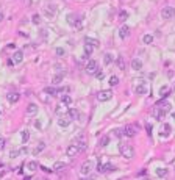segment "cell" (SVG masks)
Listing matches in <instances>:
<instances>
[{"mask_svg": "<svg viewBox=\"0 0 175 180\" xmlns=\"http://www.w3.org/2000/svg\"><path fill=\"white\" fill-rule=\"evenodd\" d=\"M110 143V136H102L100 138V146H108Z\"/></svg>", "mask_w": 175, "mask_h": 180, "instance_id": "32", "label": "cell"}, {"mask_svg": "<svg viewBox=\"0 0 175 180\" xmlns=\"http://www.w3.org/2000/svg\"><path fill=\"white\" fill-rule=\"evenodd\" d=\"M69 122H71V119H69V117H60V119H58V124H60V127H67Z\"/></svg>", "mask_w": 175, "mask_h": 180, "instance_id": "24", "label": "cell"}, {"mask_svg": "<svg viewBox=\"0 0 175 180\" xmlns=\"http://www.w3.org/2000/svg\"><path fill=\"white\" fill-rule=\"evenodd\" d=\"M111 97H113V91H111V89H105V91H100V93L97 94V99H99L100 102H106V100H110Z\"/></svg>", "mask_w": 175, "mask_h": 180, "instance_id": "4", "label": "cell"}, {"mask_svg": "<svg viewBox=\"0 0 175 180\" xmlns=\"http://www.w3.org/2000/svg\"><path fill=\"white\" fill-rule=\"evenodd\" d=\"M92 53V47L89 44H84V56H89Z\"/></svg>", "mask_w": 175, "mask_h": 180, "instance_id": "33", "label": "cell"}, {"mask_svg": "<svg viewBox=\"0 0 175 180\" xmlns=\"http://www.w3.org/2000/svg\"><path fill=\"white\" fill-rule=\"evenodd\" d=\"M142 43L147 44V45L152 44V43H153V36H152V34H144V36H142Z\"/></svg>", "mask_w": 175, "mask_h": 180, "instance_id": "25", "label": "cell"}, {"mask_svg": "<svg viewBox=\"0 0 175 180\" xmlns=\"http://www.w3.org/2000/svg\"><path fill=\"white\" fill-rule=\"evenodd\" d=\"M124 135L128 136V138H135L136 133H138V128H136V125H125V128L122 130Z\"/></svg>", "mask_w": 175, "mask_h": 180, "instance_id": "5", "label": "cell"}, {"mask_svg": "<svg viewBox=\"0 0 175 180\" xmlns=\"http://www.w3.org/2000/svg\"><path fill=\"white\" fill-rule=\"evenodd\" d=\"M63 91L64 89H55V88H45V89H44V93L45 94H50V95H58V94H61V93H63Z\"/></svg>", "mask_w": 175, "mask_h": 180, "instance_id": "17", "label": "cell"}, {"mask_svg": "<svg viewBox=\"0 0 175 180\" xmlns=\"http://www.w3.org/2000/svg\"><path fill=\"white\" fill-rule=\"evenodd\" d=\"M131 69H133V71H141L142 69V61L138 60V58H133L131 60Z\"/></svg>", "mask_w": 175, "mask_h": 180, "instance_id": "15", "label": "cell"}, {"mask_svg": "<svg viewBox=\"0 0 175 180\" xmlns=\"http://www.w3.org/2000/svg\"><path fill=\"white\" fill-rule=\"evenodd\" d=\"M145 128H147V133H149V136H152V125H150V124H147V125H145Z\"/></svg>", "mask_w": 175, "mask_h": 180, "instance_id": "42", "label": "cell"}, {"mask_svg": "<svg viewBox=\"0 0 175 180\" xmlns=\"http://www.w3.org/2000/svg\"><path fill=\"white\" fill-rule=\"evenodd\" d=\"M164 116H166V111H164V110H163L161 106H155V110H153V117H155V119H159V121H161Z\"/></svg>", "mask_w": 175, "mask_h": 180, "instance_id": "9", "label": "cell"}, {"mask_svg": "<svg viewBox=\"0 0 175 180\" xmlns=\"http://www.w3.org/2000/svg\"><path fill=\"white\" fill-rule=\"evenodd\" d=\"M169 91H170V88H169V86H163L161 89H159V94H161V99H166L167 95H169Z\"/></svg>", "mask_w": 175, "mask_h": 180, "instance_id": "23", "label": "cell"}, {"mask_svg": "<svg viewBox=\"0 0 175 180\" xmlns=\"http://www.w3.org/2000/svg\"><path fill=\"white\" fill-rule=\"evenodd\" d=\"M91 171H92V161H89V160H88V161H84L83 164H81V174L86 175Z\"/></svg>", "mask_w": 175, "mask_h": 180, "instance_id": "11", "label": "cell"}, {"mask_svg": "<svg viewBox=\"0 0 175 180\" xmlns=\"http://www.w3.org/2000/svg\"><path fill=\"white\" fill-rule=\"evenodd\" d=\"M39 168H41L44 172H52V171H53V169H49V168H45V166H39Z\"/></svg>", "mask_w": 175, "mask_h": 180, "instance_id": "44", "label": "cell"}, {"mask_svg": "<svg viewBox=\"0 0 175 180\" xmlns=\"http://www.w3.org/2000/svg\"><path fill=\"white\" fill-rule=\"evenodd\" d=\"M34 180H38V179H34Z\"/></svg>", "mask_w": 175, "mask_h": 180, "instance_id": "50", "label": "cell"}, {"mask_svg": "<svg viewBox=\"0 0 175 180\" xmlns=\"http://www.w3.org/2000/svg\"><path fill=\"white\" fill-rule=\"evenodd\" d=\"M44 180H49V179H44Z\"/></svg>", "mask_w": 175, "mask_h": 180, "instance_id": "49", "label": "cell"}, {"mask_svg": "<svg viewBox=\"0 0 175 180\" xmlns=\"http://www.w3.org/2000/svg\"><path fill=\"white\" fill-rule=\"evenodd\" d=\"M119 19H120V21H127V19H128V13H127V11H120V13H119Z\"/></svg>", "mask_w": 175, "mask_h": 180, "instance_id": "35", "label": "cell"}, {"mask_svg": "<svg viewBox=\"0 0 175 180\" xmlns=\"http://www.w3.org/2000/svg\"><path fill=\"white\" fill-rule=\"evenodd\" d=\"M66 166H67V164H66L64 161H56L55 164H53V168H52V169L55 171V172H60V171L66 169Z\"/></svg>", "mask_w": 175, "mask_h": 180, "instance_id": "18", "label": "cell"}, {"mask_svg": "<svg viewBox=\"0 0 175 180\" xmlns=\"http://www.w3.org/2000/svg\"><path fill=\"white\" fill-rule=\"evenodd\" d=\"M27 152H28V149H27V147H22L21 150H19V154H27Z\"/></svg>", "mask_w": 175, "mask_h": 180, "instance_id": "45", "label": "cell"}, {"mask_svg": "<svg viewBox=\"0 0 175 180\" xmlns=\"http://www.w3.org/2000/svg\"><path fill=\"white\" fill-rule=\"evenodd\" d=\"M94 75H95V78H97V80H103V77H105L103 71H97V72H95Z\"/></svg>", "mask_w": 175, "mask_h": 180, "instance_id": "37", "label": "cell"}, {"mask_svg": "<svg viewBox=\"0 0 175 180\" xmlns=\"http://www.w3.org/2000/svg\"><path fill=\"white\" fill-rule=\"evenodd\" d=\"M5 144H6V139H5V138H0V150L5 147Z\"/></svg>", "mask_w": 175, "mask_h": 180, "instance_id": "40", "label": "cell"}, {"mask_svg": "<svg viewBox=\"0 0 175 180\" xmlns=\"http://www.w3.org/2000/svg\"><path fill=\"white\" fill-rule=\"evenodd\" d=\"M110 85H111V86L119 85V77H116V75H111V77H110Z\"/></svg>", "mask_w": 175, "mask_h": 180, "instance_id": "30", "label": "cell"}, {"mask_svg": "<svg viewBox=\"0 0 175 180\" xmlns=\"http://www.w3.org/2000/svg\"><path fill=\"white\" fill-rule=\"evenodd\" d=\"M27 168H28V169L33 172V171H38V168H39V166H38V163H36V161H28Z\"/></svg>", "mask_w": 175, "mask_h": 180, "instance_id": "27", "label": "cell"}, {"mask_svg": "<svg viewBox=\"0 0 175 180\" xmlns=\"http://www.w3.org/2000/svg\"><path fill=\"white\" fill-rule=\"evenodd\" d=\"M19 99H21V94L19 93H8L6 94V100H8L10 103H16Z\"/></svg>", "mask_w": 175, "mask_h": 180, "instance_id": "12", "label": "cell"}, {"mask_svg": "<svg viewBox=\"0 0 175 180\" xmlns=\"http://www.w3.org/2000/svg\"><path fill=\"white\" fill-rule=\"evenodd\" d=\"M97 171L99 172H111V171H114V166H113V163H105V164H102V163H99L97 164Z\"/></svg>", "mask_w": 175, "mask_h": 180, "instance_id": "6", "label": "cell"}, {"mask_svg": "<svg viewBox=\"0 0 175 180\" xmlns=\"http://www.w3.org/2000/svg\"><path fill=\"white\" fill-rule=\"evenodd\" d=\"M38 113V105L36 103H30L27 106V114H36Z\"/></svg>", "mask_w": 175, "mask_h": 180, "instance_id": "19", "label": "cell"}, {"mask_svg": "<svg viewBox=\"0 0 175 180\" xmlns=\"http://www.w3.org/2000/svg\"><path fill=\"white\" fill-rule=\"evenodd\" d=\"M136 94H145L147 93V86H145V83L144 82H139V85L136 86Z\"/></svg>", "mask_w": 175, "mask_h": 180, "instance_id": "16", "label": "cell"}, {"mask_svg": "<svg viewBox=\"0 0 175 180\" xmlns=\"http://www.w3.org/2000/svg\"><path fill=\"white\" fill-rule=\"evenodd\" d=\"M116 64H117L119 69H125V60H124V56H117V60H116Z\"/></svg>", "mask_w": 175, "mask_h": 180, "instance_id": "22", "label": "cell"}, {"mask_svg": "<svg viewBox=\"0 0 175 180\" xmlns=\"http://www.w3.org/2000/svg\"><path fill=\"white\" fill-rule=\"evenodd\" d=\"M169 135H170V125L164 124V132H161V138H167Z\"/></svg>", "mask_w": 175, "mask_h": 180, "instance_id": "26", "label": "cell"}, {"mask_svg": "<svg viewBox=\"0 0 175 180\" xmlns=\"http://www.w3.org/2000/svg\"><path fill=\"white\" fill-rule=\"evenodd\" d=\"M61 103H64V105H69V103H72L71 95H63V99H61Z\"/></svg>", "mask_w": 175, "mask_h": 180, "instance_id": "31", "label": "cell"}, {"mask_svg": "<svg viewBox=\"0 0 175 180\" xmlns=\"http://www.w3.org/2000/svg\"><path fill=\"white\" fill-rule=\"evenodd\" d=\"M119 152H120V155L124 157V158H127V160H131L135 157V149L131 144H128V143H120L119 144Z\"/></svg>", "mask_w": 175, "mask_h": 180, "instance_id": "1", "label": "cell"}, {"mask_svg": "<svg viewBox=\"0 0 175 180\" xmlns=\"http://www.w3.org/2000/svg\"><path fill=\"white\" fill-rule=\"evenodd\" d=\"M14 61V64H19V63H22L24 61V52L22 50H16L13 53V58H11Z\"/></svg>", "mask_w": 175, "mask_h": 180, "instance_id": "8", "label": "cell"}, {"mask_svg": "<svg viewBox=\"0 0 175 180\" xmlns=\"http://www.w3.org/2000/svg\"><path fill=\"white\" fill-rule=\"evenodd\" d=\"M66 152H67V155H69V157H75V155H78V154H80L78 147H77L75 144H71V146L67 147V150H66Z\"/></svg>", "mask_w": 175, "mask_h": 180, "instance_id": "14", "label": "cell"}, {"mask_svg": "<svg viewBox=\"0 0 175 180\" xmlns=\"http://www.w3.org/2000/svg\"><path fill=\"white\" fill-rule=\"evenodd\" d=\"M24 180H32V177H25Z\"/></svg>", "mask_w": 175, "mask_h": 180, "instance_id": "46", "label": "cell"}, {"mask_svg": "<svg viewBox=\"0 0 175 180\" xmlns=\"http://www.w3.org/2000/svg\"><path fill=\"white\" fill-rule=\"evenodd\" d=\"M61 80H63V75L58 74V75H55V77H53V83H55V85H58V83H61Z\"/></svg>", "mask_w": 175, "mask_h": 180, "instance_id": "36", "label": "cell"}, {"mask_svg": "<svg viewBox=\"0 0 175 180\" xmlns=\"http://www.w3.org/2000/svg\"><path fill=\"white\" fill-rule=\"evenodd\" d=\"M39 22H41V17L38 16V14H34L33 16V24H39Z\"/></svg>", "mask_w": 175, "mask_h": 180, "instance_id": "39", "label": "cell"}, {"mask_svg": "<svg viewBox=\"0 0 175 180\" xmlns=\"http://www.w3.org/2000/svg\"><path fill=\"white\" fill-rule=\"evenodd\" d=\"M86 72L88 74H95L97 71H99V64H97V61L95 60H89L88 63H86Z\"/></svg>", "mask_w": 175, "mask_h": 180, "instance_id": "3", "label": "cell"}, {"mask_svg": "<svg viewBox=\"0 0 175 180\" xmlns=\"http://www.w3.org/2000/svg\"><path fill=\"white\" fill-rule=\"evenodd\" d=\"M161 17L166 19V21H169V19H174V17H175V8H174V6H166V8H163V11H161Z\"/></svg>", "mask_w": 175, "mask_h": 180, "instance_id": "2", "label": "cell"}, {"mask_svg": "<svg viewBox=\"0 0 175 180\" xmlns=\"http://www.w3.org/2000/svg\"><path fill=\"white\" fill-rule=\"evenodd\" d=\"M67 117H69V119H80V111H78V110H75V108H69V111H67Z\"/></svg>", "mask_w": 175, "mask_h": 180, "instance_id": "13", "label": "cell"}, {"mask_svg": "<svg viewBox=\"0 0 175 180\" xmlns=\"http://www.w3.org/2000/svg\"><path fill=\"white\" fill-rule=\"evenodd\" d=\"M67 24L77 28H81V19H75L73 14H67Z\"/></svg>", "mask_w": 175, "mask_h": 180, "instance_id": "7", "label": "cell"}, {"mask_svg": "<svg viewBox=\"0 0 175 180\" xmlns=\"http://www.w3.org/2000/svg\"><path fill=\"white\" fill-rule=\"evenodd\" d=\"M103 61H105V64H111L113 63V55H111V53H106V55H105V58H103Z\"/></svg>", "mask_w": 175, "mask_h": 180, "instance_id": "34", "label": "cell"}, {"mask_svg": "<svg viewBox=\"0 0 175 180\" xmlns=\"http://www.w3.org/2000/svg\"><path fill=\"white\" fill-rule=\"evenodd\" d=\"M114 135H116V136H122V135H124V132H122L120 128H116V130H114Z\"/></svg>", "mask_w": 175, "mask_h": 180, "instance_id": "41", "label": "cell"}, {"mask_svg": "<svg viewBox=\"0 0 175 180\" xmlns=\"http://www.w3.org/2000/svg\"><path fill=\"white\" fill-rule=\"evenodd\" d=\"M144 180H149V179H144Z\"/></svg>", "mask_w": 175, "mask_h": 180, "instance_id": "48", "label": "cell"}, {"mask_svg": "<svg viewBox=\"0 0 175 180\" xmlns=\"http://www.w3.org/2000/svg\"><path fill=\"white\" fill-rule=\"evenodd\" d=\"M56 55L58 56H64L66 55V50H64V49H61V47H58L56 49Z\"/></svg>", "mask_w": 175, "mask_h": 180, "instance_id": "38", "label": "cell"}, {"mask_svg": "<svg viewBox=\"0 0 175 180\" xmlns=\"http://www.w3.org/2000/svg\"><path fill=\"white\" fill-rule=\"evenodd\" d=\"M172 117H174V119H175V113H172Z\"/></svg>", "mask_w": 175, "mask_h": 180, "instance_id": "47", "label": "cell"}, {"mask_svg": "<svg viewBox=\"0 0 175 180\" xmlns=\"http://www.w3.org/2000/svg\"><path fill=\"white\" fill-rule=\"evenodd\" d=\"M10 155H11V158H14V157H17V155H19V150H13Z\"/></svg>", "mask_w": 175, "mask_h": 180, "instance_id": "43", "label": "cell"}, {"mask_svg": "<svg viewBox=\"0 0 175 180\" xmlns=\"http://www.w3.org/2000/svg\"><path fill=\"white\" fill-rule=\"evenodd\" d=\"M44 149H45V144H44V143H42V141H41V143H39V144H38V146H36V147L33 149V155H38V154H41V152L44 150Z\"/></svg>", "mask_w": 175, "mask_h": 180, "instance_id": "20", "label": "cell"}, {"mask_svg": "<svg viewBox=\"0 0 175 180\" xmlns=\"http://www.w3.org/2000/svg\"><path fill=\"white\" fill-rule=\"evenodd\" d=\"M30 139V132L28 130H24V132H22V143L24 144H27V141Z\"/></svg>", "mask_w": 175, "mask_h": 180, "instance_id": "28", "label": "cell"}, {"mask_svg": "<svg viewBox=\"0 0 175 180\" xmlns=\"http://www.w3.org/2000/svg\"><path fill=\"white\" fill-rule=\"evenodd\" d=\"M119 36H120V39H125V38L130 36V27H128V25H122V27H120Z\"/></svg>", "mask_w": 175, "mask_h": 180, "instance_id": "10", "label": "cell"}, {"mask_svg": "<svg viewBox=\"0 0 175 180\" xmlns=\"http://www.w3.org/2000/svg\"><path fill=\"white\" fill-rule=\"evenodd\" d=\"M84 43H86V44H89L91 47H97V45L100 44L97 39H94V38H84Z\"/></svg>", "mask_w": 175, "mask_h": 180, "instance_id": "21", "label": "cell"}, {"mask_svg": "<svg viewBox=\"0 0 175 180\" xmlns=\"http://www.w3.org/2000/svg\"><path fill=\"white\" fill-rule=\"evenodd\" d=\"M156 175H158V177H166V175H167V169H164V168H158V169H156Z\"/></svg>", "mask_w": 175, "mask_h": 180, "instance_id": "29", "label": "cell"}]
</instances>
